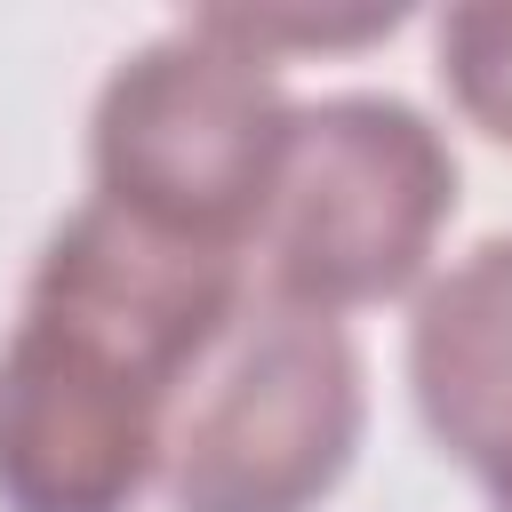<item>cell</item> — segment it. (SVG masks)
<instances>
[{
    "label": "cell",
    "instance_id": "4",
    "mask_svg": "<svg viewBox=\"0 0 512 512\" xmlns=\"http://www.w3.org/2000/svg\"><path fill=\"white\" fill-rule=\"evenodd\" d=\"M240 304H248V256L160 232L96 192L48 232L32 288H24V312L112 352L168 400L208 360V344L224 336Z\"/></svg>",
    "mask_w": 512,
    "mask_h": 512
},
{
    "label": "cell",
    "instance_id": "3",
    "mask_svg": "<svg viewBox=\"0 0 512 512\" xmlns=\"http://www.w3.org/2000/svg\"><path fill=\"white\" fill-rule=\"evenodd\" d=\"M288 112L296 104L272 56L240 48L208 16H184L160 40L128 48L96 88V120H88L96 200L160 232L248 256Z\"/></svg>",
    "mask_w": 512,
    "mask_h": 512
},
{
    "label": "cell",
    "instance_id": "6",
    "mask_svg": "<svg viewBox=\"0 0 512 512\" xmlns=\"http://www.w3.org/2000/svg\"><path fill=\"white\" fill-rule=\"evenodd\" d=\"M408 392L440 456H456L488 504L512 496V232L424 280L408 320Z\"/></svg>",
    "mask_w": 512,
    "mask_h": 512
},
{
    "label": "cell",
    "instance_id": "2",
    "mask_svg": "<svg viewBox=\"0 0 512 512\" xmlns=\"http://www.w3.org/2000/svg\"><path fill=\"white\" fill-rule=\"evenodd\" d=\"M456 216V152L400 96H320L288 112L256 248L264 288L304 312H368L432 272Z\"/></svg>",
    "mask_w": 512,
    "mask_h": 512
},
{
    "label": "cell",
    "instance_id": "1",
    "mask_svg": "<svg viewBox=\"0 0 512 512\" xmlns=\"http://www.w3.org/2000/svg\"><path fill=\"white\" fill-rule=\"evenodd\" d=\"M368 432V384L344 320L256 296L176 384L160 424L168 512H320Z\"/></svg>",
    "mask_w": 512,
    "mask_h": 512
},
{
    "label": "cell",
    "instance_id": "5",
    "mask_svg": "<svg viewBox=\"0 0 512 512\" xmlns=\"http://www.w3.org/2000/svg\"><path fill=\"white\" fill-rule=\"evenodd\" d=\"M160 424L168 392L16 312L0 344V512H136L160 488Z\"/></svg>",
    "mask_w": 512,
    "mask_h": 512
},
{
    "label": "cell",
    "instance_id": "8",
    "mask_svg": "<svg viewBox=\"0 0 512 512\" xmlns=\"http://www.w3.org/2000/svg\"><path fill=\"white\" fill-rule=\"evenodd\" d=\"M496 512H512V496H496Z\"/></svg>",
    "mask_w": 512,
    "mask_h": 512
},
{
    "label": "cell",
    "instance_id": "7",
    "mask_svg": "<svg viewBox=\"0 0 512 512\" xmlns=\"http://www.w3.org/2000/svg\"><path fill=\"white\" fill-rule=\"evenodd\" d=\"M432 48H440L448 104L480 136L512 144V0H464V8H448L440 32H432Z\"/></svg>",
    "mask_w": 512,
    "mask_h": 512
}]
</instances>
